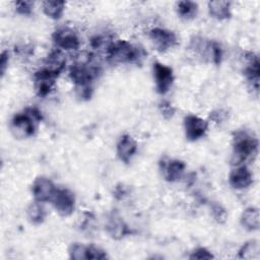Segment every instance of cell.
I'll use <instances>...</instances> for the list:
<instances>
[{
    "mask_svg": "<svg viewBox=\"0 0 260 260\" xmlns=\"http://www.w3.org/2000/svg\"><path fill=\"white\" fill-rule=\"evenodd\" d=\"M42 121V112L37 107H27L13 116L10 131L15 138L26 139L34 136Z\"/></svg>",
    "mask_w": 260,
    "mask_h": 260,
    "instance_id": "obj_1",
    "label": "cell"
},
{
    "mask_svg": "<svg viewBox=\"0 0 260 260\" xmlns=\"http://www.w3.org/2000/svg\"><path fill=\"white\" fill-rule=\"evenodd\" d=\"M107 58L113 64H137L140 63L145 53L142 48L126 41H112L106 50Z\"/></svg>",
    "mask_w": 260,
    "mask_h": 260,
    "instance_id": "obj_2",
    "label": "cell"
},
{
    "mask_svg": "<svg viewBox=\"0 0 260 260\" xmlns=\"http://www.w3.org/2000/svg\"><path fill=\"white\" fill-rule=\"evenodd\" d=\"M258 139L247 130H238L233 135V154L231 162L234 167L244 165L253 159L258 152Z\"/></svg>",
    "mask_w": 260,
    "mask_h": 260,
    "instance_id": "obj_3",
    "label": "cell"
},
{
    "mask_svg": "<svg viewBox=\"0 0 260 260\" xmlns=\"http://www.w3.org/2000/svg\"><path fill=\"white\" fill-rule=\"evenodd\" d=\"M100 64L88 57L86 61H79L71 65L69 69V77L75 87L92 86L93 81L101 74Z\"/></svg>",
    "mask_w": 260,
    "mask_h": 260,
    "instance_id": "obj_4",
    "label": "cell"
},
{
    "mask_svg": "<svg viewBox=\"0 0 260 260\" xmlns=\"http://www.w3.org/2000/svg\"><path fill=\"white\" fill-rule=\"evenodd\" d=\"M189 49L203 60L215 65L220 64L222 60V49L215 41L194 36L190 40Z\"/></svg>",
    "mask_w": 260,
    "mask_h": 260,
    "instance_id": "obj_5",
    "label": "cell"
},
{
    "mask_svg": "<svg viewBox=\"0 0 260 260\" xmlns=\"http://www.w3.org/2000/svg\"><path fill=\"white\" fill-rule=\"evenodd\" d=\"M56 49L61 51H76L80 47V38L77 31L68 25L59 26L52 35Z\"/></svg>",
    "mask_w": 260,
    "mask_h": 260,
    "instance_id": "obj_6",
    "label": "cell"
},
{
    "mask_svg": "<svg viewBox=\"0 0 260 260\" xmlns=\"http://www.w3.org/2000/svg\"><path fill=\"white\" fill-rule=\"evenodd\" d=\"M148 36L154 48L160 53H166L178 45L177 35L173 30L164 27L151 28Z\"/></svg>",
    "mask_w": 260,
    "mask_h": 260,
    "instance_id": "obj_7",
    "label": "cell"
},
{
    "mask_svg": "<svg viewBox=\"0 0 260 260\" xmlns=\"http://www.w3.org/2000/svg\"><path fill=\"white\" fill-rule=\"evenodd\" d=\"M52 205L56 212L61 216H69L75 209V195L67 188H58L55 195L53 196Z\"/></svg>",
    "mask_w": 260,
    "mask_h": 260,
    "instance_id": "obj_8",
    "label": "cell"
},
{
    "mask_svg": "<svg viewBox=\"0 0 260 260\" xmlns=\"http://www.w3.org/2000/svg\"><path fill=\"white\" fill-rule=\"evenodd\" d=\"M152 72L156 91L162 95L168 93L175 79L173 69L160 62H154Z\"/></svg>",
    "mask_w": 260,
    "mask_h": 260,
    "instance_id": "obj_9",
    "label": "cell"
},
{
    "mask_svg": "<svg viewBox=\"0 0 260 260\" xmlns=\"http://www.w3.org/2000/svg\"><path fill=\"white\" fill-rule=\"evenodd\" d=\"M57 77V75L44 67L38 69L34 73V86L37 94L40 98L48 96L55 88Z\"/></svg>",
    "mask_w": 260,
    "mask_h": 260,
    "instance_id": "obj_10",
    "label": "cell"
},
{
    "mask_svg": "<svg viewBox=\"0 0 260 260\" xmlns=\"http://www.w3.org/2000/svg\"><path fill=\"white\" fill-rule=\"evenodd\" d=\"M57 189L58 188L56 187L54 182L51 179L44 176L38 177L31 185V193L35 198V201L41 203L49 201L51 202Z\"/></svg>",
    "mask_w": 260,
    "mask_h": 260,
    "instance_id": "obj_11",
    "label": "cell"
},
{
    "mask_svg": "<svg viewBox=\"0 0 260 260\" xmlns=\"http://www.w3.org/2000/svg\"><path fill=\"white\" fill-rule=\"evenodd\" d=\"M208 129V122L196 115L190 114L184 118V130L187 139L196 141L202 138Z\"/></svg>",
    "mask_w": 260,
    "mask_h": 260,
    "instance_id": "obj_12",
    "label": "cell"
},
{
    "mask_svg": "<svg viewBox=\"0 0 260 260\" xmlns=\"http://www.w3.org/2000/svg\"><path fill=\"white\" fill-rule=\"evenodd\" d=\"M245 66H244V75L246 80L255 92L259 91V80H260V67L258 56L253 52H247L245 54Z\"/></svg>",
    "mask_w": 260,
    "mask_h": 260,
    "instance_id": "obj_13",
    "label": "cell"
},
{
    "mask_svg": "<svg viewBox=\"0 0 260 260\" xmlns=\"http://www.w3.org/2000/svg\"><path fill=\"white\" fill-rule=\"evenodd\" d=\"M105 228L108 235L115 240H121L132 234L131 229L118 212H112L109 215Z\"/></svg>",
    "mask_w": 260,
    "mask_h": 260,
    "instance_id": "obj_14",
    "label": "cell"
},
{
    "mask_svg": "<svg viewBox=\"0 0 260 260\" xmlns=\"http://www.w3.org/2000/svg\"><path fill=\"white\" fill-rule=\"evenodd\" d=\"M229 183L236 190L247 189L253 183V174L247 166H237L229 175Z\"/></svg>",
    "mask_w": 260,
    "mask_h": 260,
    "instance_id": "obj_15",
    "label": "cell"
},
{
    "mask_svg": "<svg viewBox=\"0 0 260 260\" xmlns=\"http://www.w3.org/2000/svg\"><path fill=\"white\" fill-rule=\"evenodd\" d=\"M138 144L136 140L131 135L124 134L120 137V139L117 142L116 153L121 161L128 164L136 154Z\"/></svg>",
    "mask_w": 260,
    "mask_h": 260,
    "instance_id": "obj_16",
    "label": "cell"
},
{
    "mask_svg": "<svg viewBox=\"0 0 260 260\" xmlns=\"http://www.w3.org/2000/svg\"><path fill=\"white\" fill-rule=\"evenodd\" d=\"M186 171V164L181 159H169L162 162L161 172L164 178L171 183L179 182L183 179Z\"/></svg>",
    "mask_w": 260,
    "mask_h": 260,
    "instance_id": "obj_17",
    "label": "cell"
},
{
    "mask_svg": "<svg viewBox=\"0 0 260 260\" xmlns=\"http://www.w3.org/2000/svg\"><path fill=\"white\" fill-rule=\"evenodd\" d=\"M43 67L54 73L55 75L59 76L66 67V57L64 55V52L59 49L51 51L50 54L46 57Z\"/></svg>",
    "mask_w": 260,
    "mask_h": 260,
    "instance_id": "obj_18",
    "label": "cell"
},
{
    "mask_svg": "<svg viewBox=\"0 0 260 260\" xmlns=\"http://www.w3.org/2000/svg\"><path fill=\"white\" fill-rule=\"evenodd\" d=\"M232 3L230 1L214 0L208 2L209 15L217 20H226L232 16Z\"/></svg>",
    "mask_w": 260,
    "mask_h": 260,
    "instance_id": "obj_19",
    "label": "cell"
},
{
    "mask_svg": "<svg viewBox=\"0 0 260 260\" xmlns=\"http://www.w3.org/2000/svg\"><path fill=\"white\" fill-rule=\"evenodd\" d=\"M241 224L247 231H257L260 225V215L259 209L257 207L246 208L240 217Z\"/></svg>",
    "mask_w": 260,
    "mask_h": 260,
    "instance_id": "obj_20",
    "label": "cell"
},
{
    "mask_svg": "<svg viewBox=\"0 0 260 260\" xmlns=\"http://www.w3.org/2000/svg\"><path fill=\"white\" fill-rule=\"evenodd\" d=\"M66 3L58 0H47L42 2V9L45 15L52 19H60L64 13Z\"/></svg>",
    "mask_w": 260,
    "mask_h": 260,
    "instance_id": "obj_21",
    "label": "cell"
},
{
    "mask_svg": "<svg viewBox=\"0 0 260 260\" xmlns=\"http://www.w3.org/2000/svg\"><path fill=\"white\" fill-rule=\"evenodd\" d=\"M176 10L180 18L191 20L198 13V4L193 1H179L176 4Z\"/></svg>",
    "mask_w": 260,
    "mask_h": 260,
    "instance_id": "obj_22",
    "label": "cell"
},
{
    "mask_svg": "<svg viewBox=\"0 0 260 260\" xmlns=\"http://www.w3.org/2000/svg\"><path fill=\"white\" fill-rule=\"evenodd\" d=\"M26 215L28 220L32 224H41L44 222L47 216V211L44 206V203L35 201L34 203L29 204L26 210Z\"/></svg>",
    "mask_w": 260,
    "mask_h": 260,
    "instance_id": "obj_23",
    "label": "cell"
},
{
    "mask_svg": "<svg viewBox=\"0 0 260 260\" xmlns=\"http://www.w3.org/2000/svg\"><path fill=\"white\" fill-rule=\"evenodd\" d=\"M259 243L256 240L246 242L239 250V257L242 259H255L259 257Z\"/></svg>",
    "mask_w": 260,
    "mask_h": 260,
    "instance_id": "obj_24",
    "label": "cell"
},
{
    "mask_svg": "<svg viewBox=\"0 0 260 260\" xmlns=\"http://www.w3.org/2000/svg\"><path fill=\"white\" fill-rule=\"evenodd\" d=\"M210 213L213 219L218 223H223L228 218V212L225 208L218 203H212L210 205Z\"/></svg>",
    "mask_w": 260,
    "mask_h": 260,
    "instance_id": "obj_25",
    "label": "cell"
},
{
    "mask_svg": "<svg viewBox=\"0 0 260 260\" xmlns=\"http://www.w3.org/2000/svg\"><path fill=\"white\" fill-rule=\"evenodd\" d=\"M86 247L80 243H73L69 248V256L74 260L86 259Z\"/></svg>",
    "mask_w": 260,
    "mask_h": 260,
    "instance_id": "obj_26",
    "label": "cell"
},
{
    "mask_svg": "<svg viewBox=\"0 0 260 260\" xmlns=\"http://www.w3.org/2000/svg\"><path fill=\"white\" fill-rule=\"evenodd\" d=\"M14 9L16 13L23 16H28L32 13L34 10V2L26 1V0H20L14 2Z\"/></svg>",
    "mask_w": 260,
    "mask_h": 260,
    "instance_id": "obj_27",
    "label": "cell"
},
{
    "mask_svg": "<svg viewBox=\"0 0 260 260\" xmlns=\"http://www.w3.org/2000/svg\"><path fill=\"white\" fill-rule=\"evenodd\" d=\"M106 258H107V253L100 247H96L94 245H89L86 247V259L100 260V259H106Z\"/></svg>",
    "mask_w": 260,
    "mask_h": 260,
    "instance_id": "obj_28",
    "label": "cell"
},
{
    "mask_svg": "<svg viewBox=\"0 0 260 260\" xmlns=\"http://www.w3.org/2000/svg\"><path fill=\"white\" fill-rule=\"evenodd\" d=\"M189 258L190 259H198V260L211 259V258H213V255L206 248L199 247V248H196L195 250H193V252H191Z\"/></svg>",
    "mask_w": 260,
    "mask_h": 260,
    "instance_id": "obj_29",
    "label": "cell"
},
{
    "mask_svg": "<svg viewBox=\"0 0 260 260\" xmlns=\"http://www.w3.org/2000/svg\"><path fill=\"white\" fill-rule=\"evenodd\" d=\"M158 108H159L160 114L162 115L164 118L171 119V118L174 117V115H175V108L172 106V104L170 102H168V101L160 102Z\"/></svg>",
    "mask_w": 260,
    "mask_h": 260,
    "instance_id": "obj_30",
    "label": "cell"
},
{
    "mask_svg": "<svg viewBox=\"0 0 260 260\" xmlns=\"http://www.w3.org/2000/svg\"><path fill=\"white\" fill-rule=\"evenodd\" d=\"M209 119L212 122H214L215 124H221V123H223L228 119V112L222 110V109L215 110V111L210 113Z\"/></svg>",
    "mask_w": 260,
    "mask_h": 260,
    "instance_id": "obj_31",
    "label": "cell"
},
{
    "mask_svg": "<svg viewBox=\"0 0 260 260\" xmlns=\"http://www.w3.org/2000/svg\"><path fill=\"white\" fill-rule=\"evenodd\" d=\"M15 52H17L18 55L21 57H29L34 53V47L29 44H21L17 47H15Z\"/></svg>",
    "mask_w": 260,
    "mask_h": 260,
    "instance_id": "obj_32",
    "label": "cell"
},
{
    "mask_svg": "<svg viewBox=\"0 0 260 260\" xmlns=\"http://www.w3.org/2000/svg\"><path fill=\"white\" fill-rule=\"evenodd\" d=\"M8 62H9V54H8V52L7 51H2L1 59H0V70H1V75L2 76L5 74Z\"/></svg>",
    "mask_w": 260,
    "mask_h": 260,
    "instance_id": "obj_33",
    "label": "cell"
},
{
    "mask_svg": "<svg viewBox=\"0 0 260 260\" xmlns=\"http://www.w3.org/2000/svg\"><path fill=\"white\" fill-rule=\"evenodd\" d=\"M127 193H128L127 188H126L124 185L120 184L119 186H117V187H116L115 192H114V195H115V197H116V198H118V199H122V198H124V197L127 195Z\"/></svg>",
    "mask_w": 260,
    "mask_h": 260,
    "instance_id": "obj_34",
    "label": "cell"
}]
</instances>
